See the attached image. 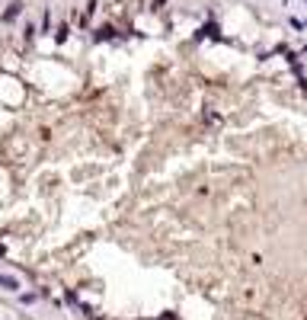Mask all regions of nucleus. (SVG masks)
Wrapping results in <instances>:
<instances>
[{
    "mask_svg": "<svg viewBox=\"0 0 307 320\" xmlns=\"http://www.w3.org/2000/svg\"><path fill=\"white\" fill-rule=\"evenodd\" d=\"M23 13V3H19V0H13V3H10L7 10H3V16H0V19H3V23H13L16 16Z\"/></svg>",
    "mask_w": 307,
    "mask_h": 320,
    "instance_id": "obj_1",
    "label": "nucleus"
},
{
    "mask_svg": "<svg viewBox=\"0 0 307 320\" xmlns=\"http://www.w3.org/2000/svg\"><path fill=\"white\" fill-rule=\"evenodd\" d=\"M115 38V29L112 26H100V29L93 32V42H112Z\"/></svg>",
    "mask_w": 307,
    "mask_h": 320,
    "instance_id": "obj_2",
    "label": "nucleus"
},
{
    "mask_svg": "<svg viewBox=\"0 0 307 320\" xmlns=\"http://www.w3.org/2000/svg\"><path fill=\"white\" fill-rule=\"evenodd\" d=\"M0 288H7V291H19V279H13V275H3V272H0Z\"/></svg>",
    "mask_w": 307,
    "mask_h": 320,
    "instance_id": "obj_3",
    "label": "nucleus"
},
{
    "mask_svg": "<svg viewBox=\"0 0 307 320\" xmlns=\"http://www.w3.org/2000/svg\"><path fill=\"white\" fill-rule=\"evenodd\" d=\"M48 29H51V13L45 10V13H42V23H38V32H48Z\"/></svg>",
    "mask_w": 307,
    "mask_h": 320,
    "instance_id": "obj_4",
    "label": "nucleus"
},
{
    "mask_svg": "<svg viewBox=\"0 0 307 320\" xmlns=\"http://www.w3.org/2000/svg\"><path fill=\"white\" fill-rule=\"evenodd\" d=\"M68 26H58V32H54V42H68Z\"/></svg>",
    "mask_w": 307,
    "mask_h": 320,
    "instance_id": "obj_5",
    "label": "nucleus"
},
{
    "mask_svg": "<svg viewBox=\"0 0 307 320\" xmlns=\"http://www.w3.org/2000/svg\"><path fill=\"white\" fill-rule=\"evenodd\" d=\"M23 36H26V42H32V38L38 36V29H35V26H26V29H23Z\"/></svg>",
    "mask_w": 307,
    "mask_h": 320,
    "instance_id": "obj_6",
    "label": "nucleus"
}]
</instances>
